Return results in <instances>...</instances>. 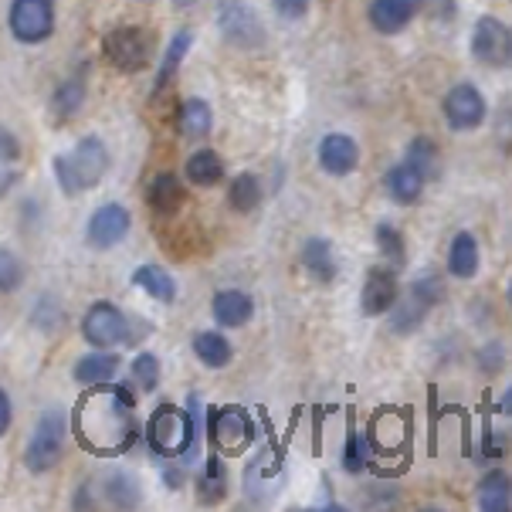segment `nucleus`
I'll list each match as a JSON object with an SVG mask.
<instances>
[{
  "mask_svg": "<svg viewBox=\"0 0 512 512\" xmlns=\"http://www.w3.org/2000/svg\"><path fill=\"white\" fill-rule=\"evenodd\" d=\"M133 282L140 285L143 292H150V299L163 302V306H170V302L177 299V282H173L170 272H163L160 265H140L133 272Z\"/></svg>",
  "mask_w": 512,
  "mask_h": 512,
  "instance_id": "31",
  "label": "nucleus"
},
{
  "mask_svg": "<svg viewBox=\"0 0 512 512\" xmlns=\"http://www.w3.org/2000/svg\"><path fill=\"white\" fill-rule=\"evenodd\" d=\"M472 58L489 68L512 65V28L492 14H482L472 28Z\"/></svg>",
  "mask_w": 512,
  "mask_h": 512,
  "instance_id": "9",
  "label": "nucleus"
},
{
  "mask_svg": "<svg viewBox=\"0 0 512 512\" xmlns=\"http://www.w3.org/2000/svg\"><path fill=\"white\" fill-rule=\"evenodd\" d=\"M496 411H499V414H506V418H512V387L506 390V394H502V397H499Z\"/></svg>",
  "mask_w": 512,
  "mask_h": 512,
  "instance_id": "45",
  "label": "nucleus"
},
{
  "mask_svg": "<svg viewBox=\"0 0 512 512\" xmlns=\"http://www.w3.org/2000/svg\"><path fill=\"white\" fill-rule=\"evenodd\" d=\"M146 441H150L153 455H187L194 462L197 445H201V397H190L187 411H180L173 404L156 407L150 424H146Z\"/></svg>",
  "mask_w": 512,
  "mask_h": 512,
  "instance_id": "2",
  "label": "nucleus"
},
{
  "mask_svg": "<svg viewBox=\"0 0 512 512\" xmlns=\"http://www.w3.org/2000/svg\"><path fill=\"white\" fill-rule=\"evenodd\" d=\"M424 11V0H370L367 17L377 34H401Z\"/></svg>",
  "mask_w": 512,
  "mask_h": 512,
  "instance_id": "14",
  "label": "nucleus"
},
{
  "mask_svg": "<svg viewBox=\"0 0 512 512\" xmlns=\"http://www.w3.org/2000/svg\"><path fill=\"white\" fill-rule=\"evenodd\" d=\"M441 116L451 133H475L489 119V102L482 99V92L472 82L451 85L445 102H441Z\"/></svg>",
  "mask_w": 512,
  "mask_h": 512,
  "instance_id": "6",
  "label": "nucleus"
},
{
  "mask_svg": "<svg viewBox=\"0 0 512 512\" xmlns=\"http://www.w3.org/2000/svg\"><path fill=\"white\" fill-rule=\"evenodd\" d=\"M207 435H211L214 448L221 451H245L248 445H255L258 431L255 421L245 407H221V411H211L207 418Z\"/></svg>",
  "mask_w": 512,
  "mask_h": 512,
  "instance_id": "10",
  "label": "nucleus"
},
{
  "mask_svg": "<svg viewBox=\"0 0 512 512\" xmlns=\"http://www.w3.org/2000/svg\"><path fill=\"white\" fill-rule=\"evenodd\" d=\"M299 262L316 282H333L336 279V255H333V245H329L326 238H306V245H302V251H299Z\"/></svg>",
  "mask_w": 512,
  "mask_h": 512,
  "instance_id": "25",
  "label": "nucleus"
},
{
  "mask_svg": "<svg viewBox=\"0 0 512 512\" xmlns=\"http://www.w3.org/2000/svg\"><path fill=\"white\" fill-rule=\"evenodd\" d=\"M499 143H502V150H512V106L502 109V116H499Z\"/></svg>",
  "mask_w": 512,
  "mask_h": 512,
  "instance_id": "42",
  "label": "nucleus"
},
{
  "mask_svg": "<svg viewBox=\"0 0 512 512\" xmlns=\"http://www.w3.org/2000/svg\"><path fill=\"white\" fill-rule=\"evenodd\" d=\"M65 441H68V418L65 411H45L34 424V435L24 448V465L34 475L51 472L65 455Z\"/></svg>",
  "mask_w": 512,
  "mask_h": 512,
  "instance_id": "4",
  "label": "nucleus"
},
{
  "mask_svg": "<svg viewBox=\"0 0 512 512\" xmlns=\"http://www.w3.org/2000/svg\"><path fill=\"white\" fill-rule=\"evenodd\" d=\"M221 28L228 34V41L234 45H258L262 41V24L251 7L245 4H228L221 11Z\"/></svg>",
  "mask_w": 512,
  "mask_h": 512,
  "instance_id": "20",
  "label": "nucleus"
},
{
  "mask_svg": "<svg viewBox=\"0 0 512 512\" xmlns=\"http://www.w3.org/2000/svg\"><path fill=\"white\" fill-rule=\"evenodd\" d=\"M479 265H482V255H479V241H475L472 231H458L448 245V275L451 279H475L479 275Z\"/></svg>",
  "mask_w": 512,
  "mask_h": 512,
  "instance_id": "18",
  "label": "nucleus"
},
{
  "mask_svg": "<svg viewBox=\"0 0 512 512\" xmlns=\"http://www.w3.org/2000/svg\"><path fill=\"white\" fill-rule=\"evenodd\" d=\"M24 282V262L11 248H0V295H11Z\"/></svg>",
  "mask_w": 512,
  "mask_h": 512,
  "instance_id": "37",
  "label": "nucleus"
},
{
  "mask_svg": "<svg viewBox=\"0 0 512 512\" xmlns=\"http://www.w3.org/2000/svg\"><path fill=\"white\" fill-rule=\"evenodd\" d=\"M367 462H370V445L363 441V435L353 428V421H350V428H346V448H343V468L350 475H357L367 468Z\"/></svg>",
  "mask_w": 512,
  "mask_h": 512,
  "instance_id": "35",
  "label": "nucleus"
},
{
  "mask_svg": "<svg viewBox=\"0 0 512 512\" xmlns=\"http://www.w3.org/2000/svg\"><path fill=\"white\" fill-rule=\"evenodd\" d=\"M475 496H479V509L482 512H509L512 509V479H509V472H502V468L485 472L479 479Z\"/></svg>",
  "mask_w": 512,
  "mask_h": 512,
  "instance_id": "21",
  "label": "nucleus"
},
{
  "mask_svg": "<svg viewBox=\"0 0 512 512\" xmlns=\"http://www.w3.org/2000/svg\"><path fill=\"white\" fill-rule=\"evenodd\" d=\"M211 316L221 329H241L251 323V316H255V302H251V295L241 289H221L211 299Z\"/></svg>",
  "mask_w": 512,
  "mask_h": 512,
  "instance_id": "16",
  "label": "nucleus"
},
{
  "mask_svg": "<svg viewBox=\"0 0 512 512\" xmlns=\"http://www.w3.org/2000/svg\"><path fill=\"white\" fill-rule=\"evenodd\" d=\"M384 187H387V194H390V201H394V204L414 207V204L421 201V194H424V187H428V180H424L421 173L411 167V163L401 160V163H394V167L387 170Z\"/></svg>",
  "mask_w": 512,
  "mask_h": 512,
  "instance_id": "17",
  "label": "nucleus"
},
{
  "mask_svg": "<svg viewBox=\"0 0 512 512\" xmlns=\"http://www.w3.org/2000/svg\"><path fill=\"white\" fill-rule=\"evenodd\" d=\"M224 496H228V465H224V458H218V451H214L204 465V475L197 479V499H201L204 506H211V502H221Z\"/></svg>",
  "mask_w": 512,
  "mask_h": 512,
  "instance_id": "30",
  "label": "nucleus"
},
{
  "mask_svg": "<svg viewBox=\"0 0 512 512\" xmlns=\"http://www.w3.org/2000/svg\"><path fill=\"white\" fill-rule=\"evenodd\" d=\"M116 370H119L116 353H112V350H92V353H85V357L75 360L72 377H75V384H82V387H102V384H109V380L116 377Z\"/></svg>",
  "mask_w": 512,
  "mask_h": 512,
  "instance_id": "19",
  "label": "nucleus"
},
{
  "mask_svg": "<svg viewBox=\"0 0 512 512\" xmlns=\"http://www.w3.org/2000/svg\"><path fill=\"white\" fill-rule=\"evenodd\" d=\"M106 496H109L112 506L129 509V506H136V502H140V485L129 479L126 472H116V475H109V479H106Z\"/></svg>",
  "mask_w": 512,
  "mask_h": 512,
  "instance_id": "36",
  "label": "nucleus"
},
{
  "mask_svg": "<svg viewBox=\"0 0 512 512\" xmlns=\"http://www.w3.org/2000/svg\"><path fill=\"white\" fill-rule=\"evenodd\" d=\"M17 156H21V143H17V136L11 133V129L0 126V167L14 163Z\"/></svg>",
  "mask_w": 512,
  "mask_h": 512,
  "instance_id": "41",
  "label": "nucleus"
},
{
  "mask_svg": "<svg viewBox=\"0 0 512 512\" xmlns=\"http://www.w3.org/2000/svg\"><path fill=\"white\" fill-rule=\"evenodd\" d=\"M55 177L65 197H75L82 190H92L102 184V177L109 173V150L99 136H82L72 150L55 156Z\"/></svg>",
  "mask_w": 512,
  "mask_h": 512,
  "instance_id": "3",
  "label": "nucleus"
},
{
  "mask_svg": "<svg viewBox=\"0 0 512 512\" xmlns=\"http://www.w3.org/2000/svg\"><path fill=\"white\" fill-rule=\"evenodd\" d=\"M11 421H14V407H11V397L7 390H0V438L11 431Z\"/></svg>",
  "mask_w": 512,
  "mask_h": 512,
  "instance_id": "43",
  "label": "nucleus"
},
{
  "mask_svg": "<svg viewBox=\"0 0 512 512\" xmlns=\"http://www.w3.org/2000/svg\"><path fill=\"white\" fill-rule=\"evenodd\" d=\"M133 380H136V387L153 394V390L160 387V360H156L153 353H140V357L133 360Z\"/></svg>",
  "mask_w": 512,
  "mask_h": 512,
  "instance_id": "38",
  "label": "nucleus"
},
{
  "mask_svg": "<svg viewBox=\"0 0 512 512\" xmlns=\"http://www.w3.org/2000/svg\"><path fill=\"white\" fill-rule=\"evenodd\" d=\"M502 363H506V350H502L499 343H489L479 350V370L489 373V377H496V373L502 370Z\"/></svg>",
  "mask_w": 512,
  "mask_h": 512,
  "instance_id": "39",
  "label": "nucleus"
},
{
  "mask_svg": "<svg viewBox=\"0 0 512 512\" xmlns=\"http://www.w3.org/2000/svg\"><path fill=\"white\" fill-rule=\"evenodd\" d=\"M11 184H14V173L11 170H0V197L11 190Z\"/></svg>",
  "mask_w": 512,
  "mask_h": 512,
  "instance_id": "46",
  "label": "nucleus"
},
{
  "mask_svg": "<svg viewBox=\"0 0 512 512\" xmlns=\"http://www.w3.org/2000/svg\"><path fill=\"white\" fill-rule=\"evenodd\" d=\"M428 306L424 302L414 299L411 292H401L397 295V302L390 306L387 312V319H390V333H397V336H411V333H418L421 323L428 319Z\"/></svg>",
  "mask_w": 512,
  "mask_h": 512,
  "instance_id": "26",
  "label": "nucleus"
},
{
  "mask_svg": "<svg viewBox=\"0 0 512 512\" xmlns=\"http://www.w3.org/2000/svg\"><path fill=\"white\" fill-rule=\"evenodd\" d=\"M373 241H377V248H380V255L387 258L390 268H401L407 265V241H404V234L397 224H390V221H380L377 228H373Z\"/></svg>",
  "mask_w": 512,
  "mask_h": 512,
  "instance_id": "33",
  "label": "nucleus"
},
{
  "mask_svg": "<svg viewBox=\"0 0 512 512\" xmlns=\"http://www.w3.org/2000/svg\"><path fill=\"white\" fill-rule=\"evenodd\" d=\"M187 180L194 187H218L221 180H224V160L214 150H197V153H190L187 156Z\"/></svg>",
  "mask_w": 512,
  "mask_h": 512,
  "instance_id": "27",
  "label": "nucleus"
},
{
  "mask_svg": "<svg viewBox=\"0 0 512 512\" xmlns=\"http://www.w3.org/2000/svg\"><path fill=\"white\" fill-rule=\"evenodd\" d=\"M424 4H431V17L435 21H451L455 17V0H424Z\"/></svg>",
  "mask_w": 512,
  "mask_h": 512,
  "instance_id": "44",
  "label": "nucleus"
},
{
  "mask_svg": "<svg viewBox=\"0 0 512 512\" xmlns=\"http://www.w3.org/2000/svg\"><path fill=\"white\" fill-rule=\"evenodd\" d=\"M214 129V112L204 99H184L177 109V133L184 140H204Z\"/></svg>",
  "mask_w": 512,
  "mask_h": 512,
  "instance_id": "24",
  "label": "nucleus"
},
{
  "mask_svg": "<svg viewBox=\"0 0 512 512\" xmlns=\"http://www.w3.org/2000/svg\"><path fill=\"white\" fill-rule=\"evenodd\" d=\"M190 45H194V31H187V28H180L170 38L167 51H163L160 72H156V82H153V95H156V99H160V95L170 89L173 78H177V72H180V65H184V55L190 51Z\"/></svg>",
  "mask_w": 512,
  "mask_h": 512,
  "instance_id": "22",
  "label": "nucleus"
},
{
  "mask_svg": "<svg viewBox=\"0 0 512 512\" xmlns=\"http://www.w3.org/2000/svg\"><path fill=\"white\" fill-rule=\"evenodd\" d=\"M506 299H509V306H512V279H509V289H506Z\"/></svg>",
  "mask_w": 512,
  "mask_h": 512,
  "instance_id": "47",
  "label": "nucleus"
},
{
  "mask_svg": "<svg viewBox=\"0 0 512 512\" xmlns=\"http://www.w3.org/2000/svg\"><path fill=\"white\" fill-rule=\"evenodd\" d=\"M82 336L92 350H116V346L129 343V323L123 309L112 302H92L82 319Z\"/></svg>",
  "mask_w": 512,
  "mask_h": 512,
  "instance_id": "8",
  "label": "nucleus"
},
{
  "mask_svg": "<svg viewBox=\"0 0 512 512\" xmlns=\"http://www.w3.org/2000/svg\"><path fill=\"white\" fill-rule=\"evenodd\" d=\"M102 51L119 72H143L153 62V38L143 28H116L106 34Z\"/></svg>",
  "mask_w": 512,
  "mask_h": 512,
  "instance_id": "7",
  "label": "nucleus"
},
{
  "mask_svg": "<svg viewBox=\"0 0 512 512\" xmlns=\"http://www.w3.org/2000/svg\"><path fill=\"white\" fill-rule=\"evenodd\" d=\"M133 407L119 397L116 387L109 390H92L82 404H78V441L95 455H119L133 441H140V428L133 421Z\"/></svg>",
  "mask_w": 512,
  "mask_h": 512,
  "instance_id": "1",
  "label": "nucleus"
},
{
  "mask_svg": "<svg viewBox=\"0 0 512 512\" xmlns=\"http://www.w3.org/2000/svg\"><path fill=\"white\" fill-rule=\"evenodd\" d=\"M129 228H133V214H129L123 204L109 201L92 211L89 224H85V241L99 251H109V248H116L119 241H126Z\"/></svg>",
  "mask_w": 512,
  "mask_h": 512,
  "instance_id": "11",
  "label": "nucleus"
},
{
  "mask_svg": "<svg viewBox=\"0 0 512 512\" xmlns=\"http://www.w3.org/2000/svg\"><path fill=\"white\" fill-rule=\"evenodd\" d=\"M7 28L21 45H45L55 34V0H11Z\"/></svg>",
  "mask_w": 512,
  "mask_h": 512,
  "instance_id": "5",
  "label": "nucleus"
},
{
  "mask_svg": "<svg viewBox=\"0 0 512 512\" xmlns=\"http://www.w3.org/2000/svg\"><path fill=\"white\" fill-rule=\"evenodd\" d=\"M194 353H197V360L211 370L231 367V360H234L231 340L224 333H218V329H201V333H194Z\"/></svg>",
  "mask_w": 512,
  "mask_h": 512,
  "instance_id": "23",
  "label": "nucleus"
},
{
  "mask_svg": "<svg viewBox=\"0 0 512 512\" xmlns=\"http://www.w3.org/2000/svg\"><path fill=\"white\" fill-rule=\"evenodd\" d=\"M319 167H323L329 177H350L353 170L360 167V143L346 133H326L319 140Z\"/></svg>",
  "mask_w": 512,
  "mask_h": 512,
  "instance_id": "13",
  "label": "nucleus"
},
{
  "mask_svg": "<svg viewBox=\"0 0 512 512\" xmlns=\"http://www.w3.org/2000/svg\"><path fill=\"white\" fill-rule=\"evenodd\" d=\"M146 204H150V211L156 214V218H173V214L187 204L184 180L170 170H160L150 184H146Z\"/></svg>",
  "mask_w": 512,
  "mask_h": 512,
  "instance_id": "15",
  "label": "nucleus"
},
{
  "mask_svg": "<svg viewBox=\"0 0 512 512\" xmlns=\"http://www.w3.org/2000/svg\"><path fill=\"white\" fill-rule=\"evenodd\" d=\"M407 292L414 295L418 302H424L428 309H438L441 302H445V279H441V272H435V268H424V272H418L411 279V285H407Z\"/></svg>",
  "mask_w": 512,
  "mask_h": 512,
  "instance_id": "34",
  "label": "nucleus"
},
{
  "mask_svg": "<svg viewBox=\"0 0 512 512\" xmlns=\"http://www.w3.org/2000/svg\"><path fill=\"white\" fill-rule=\"evenodd\" d=\"M401 295V282H397V268H370L363 279L360 309L363 316H387L390 306Z\"/></svg>",
  "mask_w": 512,
  "mask_h": 512,
  "instance_id": "12",
  "label": "nucleus"
},
{
  "mask_svg": "<svg viewBox=\"0 0 512 512\" xmlns=\"http://www.w3.org/2000/svg\"><path fill=\"white\" fill-rule=\"evenodd\" d=\"M82 102H85V82H82V75H72V78H65L62 85L55 89V95H51V123H68V119L75 116L78 109H82Z\"/></svg>",
  "mask_w": 512,
  "mask_h": 512,
  "instance_id": "28",
  "label": "nucleus"
},
{
  "mask_svg": "<svg viewBox=\"0 0 512 512\" xmlns=\"http://www.w3.org/2000/svg\"><path fill=\"white\" fill-rule=\"evenodd\" d=\"M309 4H312V0H272L275 14L285 17V21H299V17H306Z\"/></svg>",
  "mask_w": 512,
  "mask_h": 512,
  "instance_id": "40",
  "label": "nucleus"
},
{
  "mask_svg": "<svg viewBox=\"0 0 512 512\" xmlns=\"http://www.w3.org/2000/svg\"><path fill=\"white\" fill-rule=\"evenodd\" d=\"M404 163H411V167L418 170L421 177L428 180V184L441 177V153H438L435 140H428V136H414V140L407 143Z\"/></svg>",
  "mask_w": 512,
  "mask_h": 512,
  "instance_id": "29",
  "label": "nucleus"
},
{
  "mask_svg": "<svg viewBox=\"0 0 512 512\" xmlns=\"http://www.w3.org/2000/svg\"><path fill=\"white\" fill-rule=\"evenodd\" d=\"M262 197H265V190L255 173H238L228 187V204L234 214H251L258 204H262Z\"/></svg>",
  "mask_w": 512,
  "mask_h": 512,
  "instance_id": "32",
  "label": "nucleus"
}]
</instances>
